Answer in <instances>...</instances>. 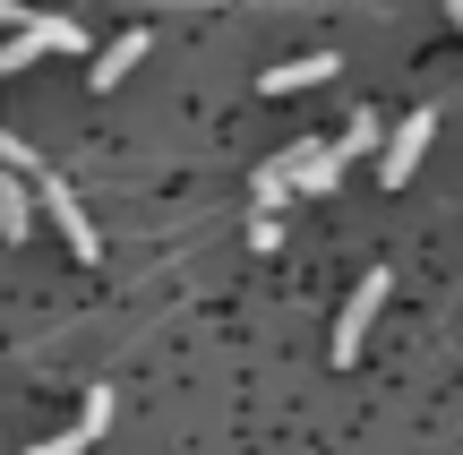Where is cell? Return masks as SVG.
I'll list each match as a JSON object with an SVG mask.
<instances>
[{
    "instance_id": "cell-8",
    "label": "cell",
    "mask_w": 463,
    "mask_h": 455,
    "mask_svg": "<svg viewBox=\"0 0 463 455\" xmlns=\"http://www.w3.org/2000/svg\"><path fill=\"white\" fill-rule=\"evenodd\" d=\"M317 78H335V52H300V61L266 69V95H300V86H317Z\"/></svg>"
},
{
    "instance_id": "cell-5",
    "label": "cell",
    "mask_w": 463,
    "mask_h": 455,
    "mask_svg": "<svg viewBox=\"0 0 463 455\" xmlns=\"http://www.w3.org/2000/svg\"><path fill=\"white\" fill-rule=\"evenodd\" d=\"M430 137H438V112H412L395 137H386V164H378V181H386V189H403V181L420 172V155H430Z\"/></svg>"
},
{
    "instance_id": "cell-11",
    "label": "cell",
    "mask_w": 463,
    "mask_h": 455,
    "mask_svg": "<svg viewBox=\"0 0 463 455\" xmlns=\"http://www.w3.org/2000/svg\"><path fill=\"white\" fill-rule=\"evenodd\" d=\"M283 198H292V172H283V155H275V164L258 172V215H275Z\"/></svg>"
},
{
    "instance_id": "cell-12",
    "label": "cell",
    "mask_w": 463,
    "mask_h": 455,
    "mask_svg": "<svg viewBox=\"0 0 463 455\" xmlns=\"http://www.w3.org/2000/svg\"><path fill=\"white\" fill-rule=\"evenodd\" d=\"M335 147H344V155H369V147H378V120H369V112H361V120H352V129H344V137H335Z\"/></svg>"
},
{
    "instance_id": "cell-9",
    "label": "cell",
    "mask_w": 463,
    "mask_h": 455,
    "mask_svg": "<svg viewBox=\"0 0 463 455\" xmlns=\"http://www.w3.org/2000/svg\"><path fill=\"white\" fill-rule=\"evenodd\" d=\"M26 232H34V198L17 172H0V241H26Z\"/></svg>"
},
{
    "instance_id": "cell-2",
    "label": "cell",
    "mask_w": 463,
    "mask_h": 455,
    "mask_svg": "<svg viewBox=\"0 0 463 455\" xmlns=\"http://www.w3.org/2000/svg\"><path fill=\"white\" fill-rule=\"evenodd\" d=\"M43 52H86V26L78 17H26V26L0 43V78H17V69L43 61Z\"/></svg>"
},
{
    "instance_id": "cell-13",
    "label": "cell",
    "mask_w": 463,
    "mask_h": 455,
    "mask_svg": "<svg viewBox=\"0 0 463 455\" xmlns=\"http://www.w3.org/2000/svg\"><path fill=\"white\" fill-rule=\"evenodd\" d=\"M249 250H283V215H249Z\"/></svg>"
},
{
    "instance_id": "cell-3",
    "label": "cell",
    "mask_w": 463,
    "mask_h": 455,
    "mask_svg": "<svg viewBox=\"0 0 463 455\" xmlns=\"http://www.w3.org/2000/svg\"><path fill=\"white\" fill-rule=\"evenodd\" d=\"M344 164H352V155L335 147V137H309V147H283V172H292V189H300V198H326V189L344 181Z\"/></svg>"
},
{
    "instance_id": "cell-6",
    "label": "cell",
    "mask_w": 463,
    "mask_h": 455,
    "mask_svg": "<svg viewBox=\"0 0 463 455\" xmlns=\"http://www.w3.org/2000/svg\"><path fill=\"white\" fill-rule=\"evenodd\" d=\"M103 430H112V387H95V395H86V412L61 430V439H34L26 455H86V447L103 439Z\"/></svg>"
},
{
    "instance_id": "cell-7",
    "label": "cell",
    "mask_w": 463,
    "mask_h": 455,
    "mask_svg": "<svg viewBox=\"0 0 463 455\" xmlns=\"http://www.w3.org/2000/svg\"><path fill=\"white\" fill-rule=\"evenodd\" d=\"M137 61H146V34H137V26H129V34H112V43L95 52V95H112V86L129 78Z\"/></svg>"
},
{
    "instance_id": "cell-10",
    "label": "cell",
    "mask_w": 463,
    "mask_h": 455,
    "mask_svg": "<svg viewBox=\"0 0 463 455\" xmlns=\"http://www.w3.org/2000/svg\"><path fill=\"white\" fill-rule=\"evenodd\" d=\"M0 172H17V181H34V172H43V155H34V147H26L17 129H0Z\"/></svg>"
},
{
    "instance_id": "cell-14",
    "label": "cell",
    "mask_w": 463,
    "mask_h": 455,
    "mask_svg": "<svg viewBox=\"0 0 463 455\" xmlns=\"http://www.w3.org/2000/svg\"><path fill=\"white\" fill-rule=\"evenodd\" d=\"M455 17H463V0H455Z\"/></svg>"
},
{
    "instance_id": "cell-1",
    "label": "cell",
    "mask_w": 463,
    "mask_h": 455,
    "mask_svg": "<svg viewBox=\"0 0 463 455\" xmlns=\"http://www.w3.org/2000/svg\"><path fill=\"white\" fill-rule=\"evenodd\" d=\"M26 189H34V206H43V215H52V232H61L69 250H78L86 267H95V258H103V232H95V223H86V206H78V189H69V181H61V172H52V164L34 172Z\"/></svg>"
},
{
    "instance_id": "cell-4",
    "label": "cell",
    "mask_w": 463,
    "mask_h": 455,
    "mask_svg": "<svg viewBox=\"0 0 463 455\" xmlns=\"http://www.w3.org/2000/svg\"><path fill=\"white\" fill-rule=\"evenodd\" d=\"M386 292H395V275H386V267H369V275H361V292L344 301V327H335V361H361V336H369V318H378V301H386Z\"/></svg>"
}]
</instances>
